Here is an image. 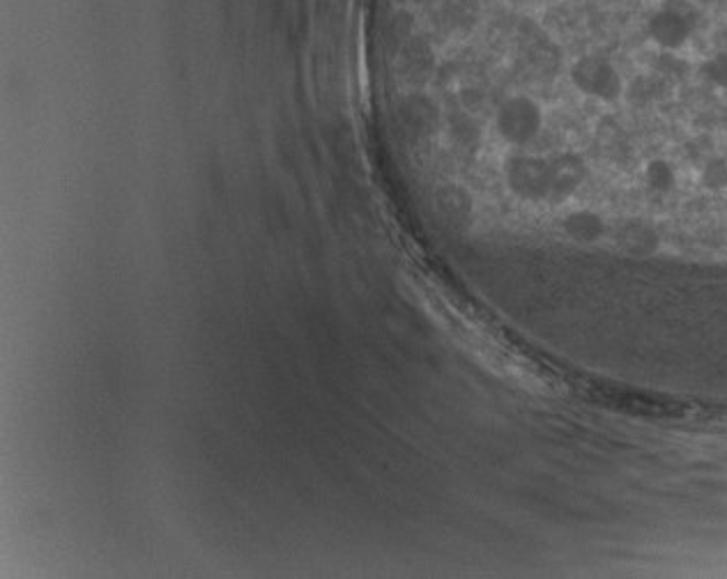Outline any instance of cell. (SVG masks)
<instances>
[{"label":"cell","mask_w":727,"mask_h":579,"mask_svg":"<svg viewBox=\"0 0 727 579\" xmlns=\"http://www.w3.org/2000/svg\"><path fill=\"white\" fill-rule=\"evenodd\" d=\"M543 127L541 106L527 95L504 99L495 114V129L500 137L516 147L532 143Z\"/></svg>","instance_id":"1"},{"label":"cell","mask_w":727,"mask_h":579,"mask_svg":"<svg viewBox=\"0 0 727 579\" xmlns=\"http://www.w3.org/2000/svg\"><path fill=\"white\" fill-rule=\"evenodd\" d=\"M571 81L583 95L606 104L622 99L626 93L620 70L601 56H581L571 64Z\"/></svg>","instance_id":"2"},{"label":"cell","mask_w":727,"mask_h":579,"mask_svg":"<svg viewBox=\"0 0 727 579\" xmlns=\"http://www.w3.org/2000/svg\"><path fill=\"white\" fill-rule=\"evenodd\" d=\"M695 19L681 5L658 8L647 21V35L660 51H679L691 39Z\"/></svg>","instance_id":"3"},{"label":"cell","mask_w":727,"mask_h":579,"mask_svg":"<svg viewBox=\"0 0 727 579\" xmlns=\"http://www.w3.org/2000/svg\"><path fill=\"white\" fill-rule=\"evenodd\" d=\"M506 182H509V189L518 198L530 200V203H541V200L548 203L550 159L525 157V154L509 159V164H506Z\"/></svg>","instance_id":"4"},{"label":"cell","mask_w":727,"mask_h":579,"mask_svg":"<svg viewBox=\"0 0 727 579\" xmlns=\"http://www.w3.org/2000/svg\"><path fill=\"white\" fill-rule=\"evenodd\" d=\"M587 177V164L581 154L562 152L550 159V193L548 203H564L574 196Z\"/></svg>","instance_id":"5"},{"label":"cell","mask_w":727,"mask_h":579,"mask_svg":"<svg viewBox=\"0 0 727 579\" xmlns=\"http://www.w3.org/2000/svg\"><path fill=\"white\" fill-rule=\"evenodd\" d=\"M617 244H620V249L629 256L635 258H647L654 256L660 247V235L658 231L647 224L643 218H629L624 224L617 228L614 233Z\"/></svg>","instance_id":"6"},{"label":"cell","mask_w":727,"mask_h":579,"mask_svg":"<svg viewBox=\"0 0 727 579\" xmlns=\"http://www.w3.org/2000/svg\"><path fill=\"white\" fill-rule=\"evenodd\" d=\"M564 233L578 244H597L606 237V218L591 210H578L564 218Z\"/></svg>","instance_id":"7"},{"label":"cell","mask_w":727,"mask_h":579,"mask_svg":"<svg viewBox=\"0 0 727 579\" xmlns=\"http://www.w3.org/2000/svg\"><path fill=\"white\" fill-rule=\"evenodd\" d=\"M645 185L649 191L666 196L677 187V170L666 159H652L645 166Z\"/></svg>","instance_id":"8"},{"label":"cell","mask_w":727,"mask_h":579,"mask_svg":"<svg viewBox=\"0 0 727 579\" xmlns=\"http://www.w3.org/2000/svg\"><path fill=\"white\" fill-rule=\"evenodd\" d=\"M702 79L710 85L718 87V91L727 93V54H714L700 67Z\"/></svg>","instance_id":"9"},{"label":"cell","mask_w":727,"mask_h":579,"mask_svg":"<svg viewBox=\"0 0 727 579\" xmlns=\"http://www.w3.org/2000/svg\"><path fill=\"white\" fill-rule=\"evenodd\" d=\"M689 72V62L679 58L677 51H660L654 60V74L660 79H679Z\"/></svg>","instance_id":"10"},{"label":"cell","mask_w":727,"mask_h":579,"mask_svg":"<svg viewBox=\"0 0 727 579\" xmlns=\"http://www.w3.org/2000/svg\"><path fill=\"white\" fill-rule=\"evenodd\" d=\"M700 180H702V185L707 187L710 191H723V189H727V162L723 157L710 159L707 164L702 166Z\"/></svg>","instance_id":"11"},{"label":"cell","mask_w":727,"mask_h":579,"mask_svg":"<svg viewBox=\"0 0 727 579\" xmlns=\"http://www.w3.org/2000/svg\"><path fill=\"white\" fill-rule=\"evenodd\" d=\"M723 3H727V0H723Z\"/></svg>","instance_id":"12"}]
</instances>
